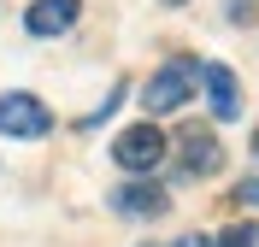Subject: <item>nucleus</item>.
<instances>
[{
    "label": "nucleus",
    "mask_w": 259,
    "mask_h": 247,
    "mask_svg": "<svg viewBox=\"0 0 259 247\" xmlns=\"http://www.w3.org/2000/svg\"><path fill=\"white\" fill-rule=\"evenodd\" d=\"M165 153H171V135L147 118V124H130V130L112 135V165L118 171H130V177H153L165 165Z\"/></svg>",
    "instance_id": "f257e3e1"
},
{
    "label": "nucleus",
    "mask_w": 259,
    "mask_h": 247,
    "mask_svg": "<svg viewBox=\"0 0 259 247\" xmlns=\"http://www.w3.org/2000/svg\"><path fill=\"white\" fill-rule=\"evenodd\" d=\"M194 59H171V65H159L153 77H147V88H142V106H147V118H165V112H177V106H189V94H194Z\"/></svg>",
    "instance_id": "f03ea898"
},
{
    "label": "nucleus",
    "mask_w": 259,
    "mask_h": 247,
    "mask_svg": "<svg viewBox=\"0 0 259 247\" xmlns=\"http://www.w3.org/2000/svg\"><path fill=\"white\" fill-rule=\"evenodd\" d=\"M48 130H53V112L35 94H24V88L0 94V135L6 141H41Z\"/></svg>",
    "instance_id": "7ed1b4c3"
},
{
    "label": "nucleus",
    "mask_w": 259,
    "mask_h": 247,
    "mask_svg": "<svg viewBox=\"0 0 259 247\" xmlns=\"http://www.w3.org/2000/svg\"><path fill=\"white\" fill-rule=\"evenodd\" d=\"M194 88H206V106L218 124H236L242 118V82H236V71L218 65V59H206V65L194 71Z\"/></svg>",
    "instance_id": "20e7f679"
},
{
    "label": "nucleus",
    "mask_w": 259,
    "mask_h": 247,
    "mask_svg": "<svg viewBox=\"0 0 259 247\" xmlns=\"http://www.w3.org/2000/svg\"><path fill=\"white\" fill-rule=\"evenodd\" d=\"M224 171V141L212 130H189V135H177V177L189 182V177H218Z\"/></svg>",
    "instance_id": "39448f33"
},
{
    "label": "nucleus",
    "mask_w": 259,
    "mask_h": 247,
    "mask_svg": "<svg viewBox=\"0 0 259 247\" xmlns=\"http://www.w3.org/2000/svg\"><path fill=\"white\" fill-rule=\"evenodd\" d=\"M112 212L118 218H165L171 212V194H165L153 177H130L112 188Z\"/></svg>",
    "instance_id": "423d86ee"
},
{
    "label": "nucleus",
    "mask_w": 259,
    "mask_h": 247,
    "mask_svg": "<svg viewBox=\"0 0 259 247\" xmlns=\"http://www.w3.org/2000/svg\"><path fill=\"white\" fill-rule=\"evenodd\" d=\"M77 18H82V0H30L24 30H30L35 41H53V35H65Z\"/></svg>",
    "instance_id": "0eeeda50"
},
{
    "label": "nucleus",
    "mask_w": 259,
    "mask_h": 247,
    "mask_svg": "<svg viewBox=\"0 0 259 247\" xmlns=\"http://www.w3.org/2000/svg\"><path fill=\"white\" fill-rule=\"evenodd\" d=\"M212 241H218V247H259V224H253V218H247V224H230V230H218Z\"/></svg>",
    "instance_id": "6e6552de"
},
{
    "label": "nucleus",
    "mask_w": 259,
    "mask_h": 247,
    "mask_svg": "<svg viewBox=\"0 0 259 247\" xmlns=\"http://www.w3.org/2000/svg\"><path fill=\"white\" fill-rule=\"evenodd\" d=\"M236 200H242V206H259V177H247L242 188H236Z\"/></svg>",
    "instance_id": "1a4fd4ad"
},
{
    "label": "nucleus",
    "mask_w": 259,
    "mask_h": 247,
    "mask_svg": "<svg viewBox=\"0 0 259 247\" xmlns=\"http://www.w3.org/2000/svg\"><path fill=\"white\" fill-rule=\"evenodd\" d=\"M171 247H218V241H212V235H177Z\"/></svg>",
    "instance_id": "9d476101"
},
{
    "label": "nucleus",
    "mask_w": 259,
    "mask_h": 247,
    "mask_svg": "<svg viewBox=\"0 0 259 247\" xmlns=\"http://www.w3.org/2000/svg\"><path fill=\"white\" fill-rule=\"evenodd\" d=\"M165 6H189V0H165Z\"/></svg>",
    "instance_id": "9b49d317"
},
{
    "label": "nucleus",
    "mask_w": 259,
    "mask_h": 247,
    "mask_svg": "<svg viewBox=\"0 0 259 247\" xmlns=\"http://www.w3.org/2000/svg\"><path fill=\"white\" fill-rule=\"evenodd\" d=\"M253 153H259V135H253Z\"/></svg>",
    "instance_id": "f8f14e48"
}]
</instances>
